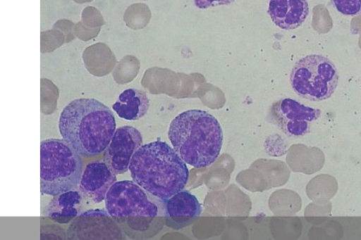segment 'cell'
I'll return each instance as SVG.
<instances>
[{
    "instance_id": "13",
    "label": "cell",
    "mask_w": 361,
    "mask_h": 240,
    "mask_svg": "<svg viewBox=\"0 0 361 240\" xmlns=\"http://www.w3.org/2000/svg\"><path fill=\"white\" fill-rule=\"evenodd\" d=\"M82 196L77 191H68L55 196L44 210V215L51 221L67 225L80 213Z\"/></svg>"
},
{
    "instance_id": "3",
    "label": "cell",
    "mask_w": 361,
    "mask_h": 240,
    "mask_svg": "<svg viewBox=\"0 0 361 240\" xmlns=\"http://www.w3.org/2000/svg\"><path fill=\"white\" fill-rule=\"evenodd\" d=\"M168 137L184 162L195 168L213 165L223 148L222 126L203 110L191 109L176 116L169 127Z\"/></svg>"
},
{
    "instance_id": "5",
    "label": "cell",
    "mask_w": 361,
    "mask_h": 240,
    "mask_svg": "<svg viewBox=\"0 0 361 240\" xmlns=\"http://www.w3.org/2000/svg\"><path fill=\"white\" fill-rule=\"evenodd\" d=\"M83 160L66 140L49 139L40 144V191L55 196L77 189Z\"/></svg>"
},
{
    "instance_id": "4",
    "label": "cell",
    "mask_w": 361,
    "mask_h": 240,
    "mask_svg": "<svg viewBox=\"0 0 361 240\" xmlns=\"http://www.w3.org/2000/svg\"><path fill=\"white\" fill-rule=\"evenodd\" d=\"M104 201L109 215L132 239L152 238L164 226L165 217L160 215L158 205L135 181L116 182Z\"/></svg>"
},
{
    "instance_id": "8",
    "label": "cell",
    "mask_w": 361,
    "mask_h": 240,
    "mask_svg": "<svg viewBox=\"0 0 361 240\" xmlns=\"http://www.w3.org/2000/svg\"><path fill=\"white\" fill-rule=\"evenodd\" d=\"M68 239H123V233L107 210H89L75 217L68 230Z\"/></svg>"
},
{
    "instance_id": "9",
    "label": "cell",
    "mask_w": 361,
    "mask_h": 240,
    "mask_svg": "<svg viewBox=\"0 0 361 240\" xmlns=\"http://www.w3.org/2000/svg\"><path fill=\"white\" fill-rule=\"evenodd\" d=\"M142 143V134L137 128L121 127L116 130L104 152V160L116 175H123L130 170L132 158Z\"/></svg>"
},
{
    "instance_id": "7",
    "label": "cell",
    "mask_w": 361,
    "mask_h": 240,
    "mask_svg": "<svg viewBox=\"0 0 361 240\" xmlns=\"http://www.w3.org/2000/svg\"><path fill=\"white\" fill-rule=\"evenodd\" d=\"M322 111L290 98L281 99L274 103L270 110L269 120L290 137H301L310 133L314 122Z\"/></svg>"
},
{
    "instance_id": "11",
    "label": "cell",
    "mask_w": 361,
    "mask_h": 240,
    "mask_svg": "<svg viewBox=\"0 0 361 240\" xmlns=\"http://www.w3.org/2000/svg\"><path fill=\"white\" fill-rule=\"evenodd\" d=\"M116 182V175L106 162L94 161L86 166L81 177L80 190L95 203L104 200L110 187Z\"/></svg>"
},
{
    "instance_id": "2",
    "label": "cell",
    "mask_w": 361,
    "mask_h": 240,
    "mask_svg": "<svg viewBox=\"0 0 361 240\" xmlns=\"http://www.w3.org/2000/svg\"><path fill=\"white\" fill-rule=\"evenodd\" d=\"M130 171L136 184L163 202L183 191L190 175L176 151L162 141L142 146L132 158Z\"/></svg>"
},
{
    "instance_id": "1",
    "label": "cell",
    "mask_w": 361,
    "mask_h": 240,
    "mask_svg": "<svg viewBox=\"0 0 361 240\" xmlns=\"http://www.w3.org/2000/svg\"><path fill=\"white\" fill-rule=\"evenodd\" d=\"M63 140L87 157L108 148L116 130L113 111L95 99H78L63 108L59 120Z\"/></svg>"
},
{
    "instance_id": "15",
    "label": "cell",
    "mask_w": 361,
    "mask_h": 240,
    "mask_svg": "<svg viewBox=\"0 0 361 240\" xmlns=\"http://www.w3.org/2000/svg\"><path fill=\"white\" fill-rule=\"evenodd\" d=\"M334 7L345 15H360L361 0H331Z\"/></svg>"
},
{
    "instance_id": "10",
    "label": "cell",
    "mask_w": 361,
    "mask_h": 240,
    "mask_svg": "<svg viewBox=\"0 0 361 240\" xmlns=\"http://www.w3.org/2000/svg\"><path fill=\"white\" fill-rule=\"evenodd\" d=\"M164 203L166 225L176 230L193 224L202 212L201 203L188 191H180Z\"/></svg>"
},
{
    "instance_id": "14",
    "label": "cell",
    "mask_w": 361,
    "mask_h": 240,
    "mask_svg": "<svg viewBox=\"0 0 361 240\" xmlns=\"http://www.w3.org/2000/svg\"><path fill=\"white\" fill-rule=\"evenodd\" d=\"M149 108V99L142 90L130 89L121 92L113 109L120 118L135 121L143 118Z\"/></svg>"
},
{
    "instance_id": "16",
    "label": "cell",
    "mask_w": 361,
    "mask_h": 240,
    "mask_svg": "<svg viewBox=\"0 0 361 240\" xmlns=\"http://www.w3.org/2000/svg\"><path fill=\"white\" fill-rule=\"evenodd\" d=\"M235 1V0H195V4L197 8L207 9L221 5H228Z\"/></svg>"
},
{
    "instance_id": "12",
    "label": "cell",
    "mask_w": 361,
    "mask_h": 240,
    "mask_svg": "<svg viewBox=\"0 0 361 240\" xmlns=\"http://www.w3.org/2000/svg\"><path fill=\"white\" fill-rule=\"evenodd\" d=\"M310 13L307 0H270L269 14L271 20L283 30L300 27Z\"/></svg>"
},
{
    "instance_id": "6",
    "label": "cell",
    "mask_w": 361,
    "mask_h": 240,
    "mask_svg": "<svg viewBox=\"0 0 361 240\" xmlns=\"http://www.w3.org/2000/svg\"><path fill=\"white\" fill-rule=\"evenodd\" d=\"M297 95L311 101H323L334 95L339 84V72L333 61L320 55L302 58L290 75Z\"/></svg>"
}]
</instances>
